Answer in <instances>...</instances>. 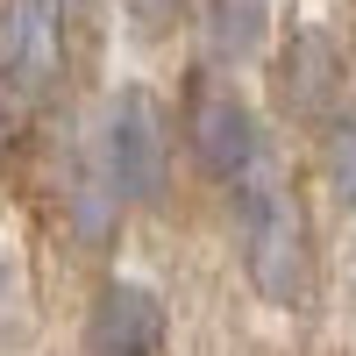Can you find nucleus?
<instances>
[{
  "label": "nucleus",
  "instance_id": "nucleus-6",
  "mask_svg": "<svg viewBox=\"0 0 356 356\" xmlns=\"http://www.w3.org/2000/svg\"><path fill=\"white\" fill-rule=\"evenodd\" d=\"M335 93H342V50L335 36L321 29H300L278 57V107L292 122H328L335 114Z\"/></svg>",
  "mask_w": 356,
  "mask_h": 356
},
{
  "label": "nucleus",
  "instance_id": "nucleus-3",
  "mask_svg": "<svg viewBox=\"0 0 356 356\" xmlns=\"http://www.w3.org/2000/svg\"><path fill=\"white\" fill-rule=\"evenodd\" d=\"M72 0H0V79L22 100L50 93L72 57Z\"/></svg>",
  "mask_w": 356,
  "mask_h": 356
},
{
  "label": "nucleus",
  "instance_id": "nucleus-10",
  "mask_svg": "<svg viewBox=\"0 0 356 356\" xmlns=\"http://www.w3.org/2000/svg\"><path fill=\"white\" fill-rule=\"evenodd\" d=\"M15 129H22V93L0 79V164H8V150H15Z\"/></svg>",
  "mask_w": 356,
  "mask_h": 356
},
{
  "label": "nucleus",
  "instance_id": "nucleus-8",
  "mask_svg": "<svg viewBox=\"0 0 356 356\" xmlns=\"http://www.w3.org/2000/svg\"><path fill=\"white\" fill-rule=\"evenodd\" d=\"M321 164H328V193L356 214V107H342L328 122V143H321Z\"/></svg>",
  "mask_w": 356,
  "mask_h": 356
},
{
  "label": "nucleus",
  "instance_id": "nucleus-1",
  "mask_svg": "<svg viewBox=\"0 0 356 356\" xmlns=\"http://www.w3.org/2000/svg\"><path fill=\"white\" fill-rule=\"evenodd\" d=\"M235 235H243V271L271 307H300L314 285V250H307V214L292 186L257 164L250 178H235Z\"/></svg>",
  "mask_w": 356,
  "mask_h": 356
},
{
  "label": "nucleus",
  "instance_id": "nucleus-4",
  "mask_svg": "<svg viewBox=\"0 0 356 356\" xmlns=\"http://www.w3.org/2000/svg\"><path fill=\"white\" fill-rule=\"evenodd\" d=\"M186 136H193V157L207 178H221V186H235V178H250L264 164V129L250 100L235 93V86L221 79H193L186 93Z\"/></svg>",
  "mask_w": 356,
  "mask_h": 356
},
{
  "label": "nucleus",
  "instance_id": "nucleus-5",
  "mask_svg": "<svg viewBox=\"0 0 356 356\" xmlns=\"http://www.w3.org/2000/svg\"><path fill=\"white\" fill-rule=\"evenodd\" d=\"M164 349V300L136 278L100 285L86 314V356H157Z\"/></svg>",
  "mask_w": 356,
  "mask_h": 356
},
{
  "label": "nucleus",
  "instance_id": "nucleus-9",
  "mask_svg": "<svg viewBox=\"0 0 356 356\" xmlns=\"http://www.w3.org/2000/svg\"><path fill=\"white\" fill-rule=\"evenodd\" d=\"M122 15H129V29H136L143 43H157V36H171V29H178L186 0H122Z\"/></svg>",
  "mask_w": 356,
  "mask_h": 356
},
{
  "label": "nucleus",
  "instance_id": "nucleus-2",
  "mask_svg": "<svg viewBox=\"0 0 356 356\" xmlns=\"http://www.w3.org/2000/svg\"><path fill=\"white\" fill-rule=\"evenodd\" d=\"M93 157L114 178V193L129 207H150L171 186V129H164V107L143 93V86H122L100 114V136H93Z\"/></svg>",
  "mask_w": 356,
  "mask_h": 356
},
{
  "label": "nucleus",
  "instance_id": "nucleus-7",
  "mask_svg": "<svg viewBox=\"0 0 356 356\" xmlns=\"http://www.w3.org/2000/svg\"><path fill=\"white\" fill-rule=\"evenodd\" d=\"M271 29V0H200V43L214 65H250Z\"/></svg>",
  "mask_w": 356,
  "mask_h": 356
}]
</instances>
